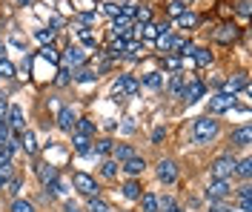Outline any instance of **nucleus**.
<instances>
[{
    "label": "nucleus",
    "instance_id": "nucleus-55",
    "mask_svg": "<svg viewBox=\"0 0 252 212\" xmlns=\"http://www.w3.org/2000/svg\"><path fill=\"white\" fill-rule=\"evenodd\" d=\"M3 55H6V46H3V43H0V58H3Z\"/></svg>",
    "mask_w": 252,
    "mask_h": 212
},
{
    "label": "nucleus",
    "instance_id": "nucleus-29",
    "mask_svg": "<svg viewBox=\"0 0 252 212\" xmlns=\"http://www.w3.org/2000/svg\"><path fill=\"white\" fill-rule=\"evenodd\" d=\"M75 132H78V135H86V138H94V132H97V123H94L92 118H78V123H75Z\"/></svg>",
    "mask_w": 252,
    "mask_h": 212
},
{
    "label": "nucleus",
    "instance_id": "nucleus-7",
    "mask_svg": "<svg viewBox=\"0 0 252 212\" xmlns=\"http://www.w3.org/2000/svg\"><path fill=\"white\" fill-rule=\"evenodd\" d=\"M235 98L238 95H229V92H215L212 98H209V112L206 115H223V112H229V109H235Z\"/></svg>",
    "mask_w": 252,
    "mask_h": 212
},
{
    "label": "nucleus",
    "instance_id": "nucleus-23",
    "mask_svg": "<svg viewBox=\"0 0 252 212\" xmlns=\"http://www.w3.org/2000/svg\"><path fill=\"white\" fill-rule=\"evenodd\" d=\"M112 149H115V141L112 138H97V141H92V155L112 158Z\"/></svg>",
    "mask_w": 252,
    "mask_h": 212
},
{
    "label": "nucleus",
    "instance_id": "nucleus-59",
    "mask_svg": "<svg viewBox=\"0 0 252 212\" xmlns=\"http://www.w3.org/2000/svg\"><path fill=\"white\" fill-rule=\"evenodd\" d=\"M232 212H235V210H232Z\"/></svg>",
    "mask_w": 252,
    "mask_h": 212
},
{
    "label": "nucleus",
    "instance_id": "nucleus-3",
    "mask_svg": "<svg viewBox=\"0 0 252 212\" xmlns=\"http://www.w3.org/2000/svg\"><path fill=\"white\" fill-rule=\"evenodd\" d=\"M141 92V81L135 78V75H118V81L112 83V100H124V98H135Z\"/></svg>",
    "mask_w": 252,
    "mask_h": 212
},
{
    "label": "nucleus",
    "instance_id": "nucleus-18",
    "mask_svg": "<svg viewBox=\"0 0 252 212\" xmlns=\"http://www.w3.org/2000/svg\"><path fill=\"white\" fill-rule=\"evenodd\" d=\"M121 195H124L126 201H138V198L143 195L141 178H126L124 183H121Z\"/></svg>",
    "mask_w": 252,
    "mask_h": 212
},
{
    "label": "nucleus",
    "instance_id": "nucleus-15",
    "mask_svg": "<svg viewBox=\"0 0 252 212\" xmlns=\"http://www.w3.org/2000/svg\"><path fill=\"white\" fill-rule=\"evenodd\" d=\"M184 89H187V75L175 72L172 81L166 83V95H169L172 100H184Z\"/></svg>",
    "mask_w": 252,
    "mask_h": 212
},
{
    "label": "nucleus",
    "instance_id": "nucleus-53",
    "mask_svg": "<svg viewBox=\"0 0 252 212\" xmlns=\"http://www.w3.org/2000/svg\"><path fill=\"white\" fill-rule=\"evenodd\" d=\"M124 132H135V123H132V118H126V123H124Z\"/></svg>",
    "mask_w": 252,
    "mask_h": 212
},
{
    "label": "nucleus",
    "instance_id": "nucleus-52",
    "mask_svg": "<svg viewBox=\"0 0 252 212\" xmlns=\"http://www.w3.org/2000/svg\"><path fill=\"white\" fill-rule=\"evenodd\" d=\"M34 0H12V6H17V9H23V6H32Z\"/></svg>",
    "mask_w": 252,
    "mask_h": 212
},
{
    "label": "nucleus",
    "instance_id": "nucleus-19",
    "mask_svg": "<svg viewBox=\"0 0 252 212\" xmlns=\"http://www.w3.org/2000/svg\"><path fill=\"white\" fill-rule=\"evenodd\" d=\"M206 92L204 81H198V78H192V81H187V89H184V100L187 103H195V100H201Z\"/></svg>",
    "mask_w": 252,
    "mask_h": 212
},
{
    "label": "nucleus",
    "instance_id": "nucleus-2",
    "mask_svg": "<svg viewBox=\"0 0 252 212\" xmlns=\"http://www.w3.org/2000/svg\"><path fill=\"white\" fill-rule=\"evenodd\" d=\"M235 161H238L235 152H223V155H218L215 161L209 163V178L232 181L235 178Z\"/></svg>",
    "mask_w": 252,
    "mask_h": 212
},
{
    "label": "nucleus",
    "instance_id": "nucleus-39",
    "mask_svg": "<svg viewBox=\"0 0 252 212\" xmlns=\"http://www.w3.org/2000/svg\"><path fill=\"white\" fill-rule=\"evenodd\" d=\"M235 15L241 17V20H247V17L252 15V3L250 0H235Z\"/></svg>",
    "mask_w": 252,
    "mask_h": 212
},
{
    "label": "nucleus",
    "instance_id": "nucleus-54",
    "mask_svg": "<svg viewBox=\"0 0 252 212\" xmlns=\"http://www.w3.org/2000/svg\"><path fill=\"white\" fill-rule=\"evenodd\" d=\"M169 212H187V210H184V207H175V210H169Z\"/></svg>",
    "mask_w": 252,
    "mask_h": 212
},
{
    "label": "nucleus",
    "instance_id": "nucleus-13",
    "mask_svg": "<svg viewBox=\"0 0 252 212\" xmlns=\"http://www.w3.org/2000/svg\"><path fill=\"white\" fill-rule=\"evenodd\" d=\"M6 123H9V129H12V132H23V129H26V112H23V106H17V103H9Z\"/></svg>",
    "mask_w": 252,
    "mask_h": 212
},
{
    "label": "nucleus",
    "instance_id": "nucleus-28",
    "mask_svg": "<svg viewBox=\"0 0 252 212\" xmlns=\"http://www.w3.org/2000/svg\"><path fill=\"white\" fill-rule=\"evenodd\" d=\"M192 61H195V66H201V69H206V66L215 61V55L206 49V46H195V52H192Z\"/></svg>",
    "mask_w": 252,
    "mask_h": 212
},
{
    "label": "nucleus",
    "instance_id": "nucleus-14",
    "mask_svg": "<svg viewBox=\"0 0 252 212\" xmlns=\"http://www.w3.org/2000/svg\"><path fill=\"white\" fill-rule=\"evenodd\" d=\"M247 86H250V78H247V72H238V75H232V78H226V81H223V89H220V92L238 95V92H247Z\"/></svg>",
    "mask_w": 252,
    "mask_h": 212
},
{
    "label": "nucleus",
    "instance_id": "nucleus-31",
    "mask_svg": "<svg viewBox=\"0 0 252 212\" xmlns=\"http://www.w3.org/2000/svg\"><path fill=\"white\" fill-rule=\"evenodd\" d=\"M138 204H141V212H158V192H143Z\"/></svg>",
    "mask_w": 252,
    "mask_h": 212
},
{
    "label": "nucleus",
    "instance_id": "nucleus-16",
    "mask_svg": "<svg viewBox=\"0 0 252 212\" xmlns=\"http://www.w3.org/2000/svg\"><path fill=\"white\" fill-rule=\"evenodd\" d=\"M83 61H86V55H83V49H80V46L69 43V46L63 49V63H66V66L78 69V66H83Z\"/></svg>",
    "mask_w": 252,
    "mask_h": 212
},
{
    "label": "nucleus",
    "instance_id": "nucleus-47",
    "mask_svg": "<svg viewBox=\"0 0 252 212\" xmlns=\"http://www.w3.org/2000/svg\"><path fill=\"white\" fill-rule=\"evenodd\" d=\"M103 15H109V17H121V6H115V3H103Z\"/></svg>",
    "mask_w": 252,
    "mask_h": 212
},
{
    "label": "nucleus",
    "instance_id": "nucleus-35",
    "mask_svg": "<svg viewBox=\"0 0 252 212\" xmlns=\"http://www.w3.org/2000/svg\"><path fill=\"white\" fill-rule=\"evenodd\" d=\"M187 9H189V6L184 3V0H169V3H166V15L172 17V20H175V17H181Z\"/></svg>",
    "mask_w": 252,
    "mask_h": 212
},
{
    "label": "nucleus",
    "instance_id": "nucleus-56",
    "mask_svg": "<svg viewBox=\"0 0 252 212\" xmlns=\"http://www.w3.org/2000/svg\"><path fill=\"white\" fill-rule=\"evenodd\" d=\"M3 26H6V20H3V17H0V29H3Z\"/></svg>",
    "mask_w": 252,
    "mask_h": 212
},
{
    "label": "nucleus",
    "instance_id": "nucleus-9",
    "mask_svg": "<svg viewBox=\"0 0 252 212\" xmlns=\"http://www.w3.org/2000/svg\"><path fill=\"white\" fill-rule=\"evenodd\" d=\"M250 144H252V129L247 123H241L238 129H232V135H229L232 152H250Z\"/></svg>",
    "mask_w": 252,
    "mask_h": 212
},
{
    "label": "nucleus",
    "instance_id": "nucleus-4",
    "mask_svg": "<svg viewBox=\"0 0 252 212\" xmlns=\"http://www.w3.org/2000/svg\"><path fill=\"white\" fill-rule=\"evenodd\" d=\"M178 175H181V166L175 158H160L155 163V178L158 183H163V186H175L178 183Z\"/></svg>",
    "mask_w": 252,
    "mask_h": 212
},
{
    "label": "nucleus",
    "instance_id": "nucleus-43",
    "mask_svg": "<svg viewBox=\"0 0 252 212\" xmlns=\"http://www.w3.org/2000/svg\"><path fill=\"white\" fill-rule=\"evenodd\" d=\"M20 189H23V178H17V175H15V178L9 181V186H6V192H9L12 198H20Z\"/></svg>",
    "mask_w": 252,
    "mask_h": 212
},
{
    "label": "nucleus",
    "instance_id": "nucleus-20",
    "mask_svg": "<svg viewBox=\"0 0 252 212\" xmlns=\"http://www.w3.org/2000/svg\"><path fill=\"white\" fill-rule=\"evenodd\" d=\"M92 141H94V138H86V135L72 132V149H75V155H80V158L92 155Z\"/></svg>",
    "mask_w": 252,
    "mask_h": 212
},
{
    "label": "nucleus",
    "instance_id": "nucleus-32",
    "mask_svg": "<svg viewBox=\"0 0 252 212\" xmlns=\"http://www.w3.org/2000/svg\"><path fill=\"white\" fill-rule=\"evenodd\" d=\"M94 78H97V72H92L89 66H78V69L72 72V81H78V83H92Z\"/></svg>",
    "mask_w": 252,
    "mask_h": 212
},
{
    "label": "nucleus",
    "instance_id": "nucleus-46",
    "mask_svg": "<svg viewBox=\"0 0 252 212\" xmlns=\"http://www.w3.org/2000/svg\"><path fill=\"white\" fill-rule=\"evenodd\" d=\"M34 37H37V40H43V43H52V37H55V29H37V32H34Z\"/></svg>",
    "mask_w": 252,
    "mask_h": 212
},
{
    "label": "nucleus",
    "instance_id": "nucleus-45",
    "mask_svg": "<svg viewBox=\"0 0 252 212\" xmlns=\"http://www.w3.org/2000/svg\"><path fill=\"white\" fill-rule=\"evenodd\" d=\"M0 166H15V155L6 147H0Z\"/></svg>",
    "mask_w": 252,
    "mask_h": 212
},
{
    "label": "nucleus",
    "instance_id": "nucleus-22",
    "mask_svg": "<svg viewBox=\"0 0 252 212\" xmlns=\"http://www.w3.org/2000/svg\"><path fill=\"white\" fill-rule=\"evenodd\" d=\"M20 149H23L29 158H34V155H37V138H34V132H32V129L20 132Z\"/></svg>",
    "mask_w": 252,
    "mask_h": 212
},
{
    "label": "nucleus",
    "instance_id": "nucleus-10",
    "mask_svg": "<svg viewBox=\"0 0 252 212\" xmlns=\"http://www.w3.org/2000/svg\"><path fill=\"white\" fill-rule=\"evenodd\" d=\"M75 123H78V112L69 106V103H63L61 109H58V118H55V126L66 135H72L75 132Z\"/></svg>",
    "mask_w": 252,
    "mask_h": 212
},
{
    "label": "nucleus",
    "instance_id": "nucleus-49",
    "mask_svg": "<svg viewBox=\"0 0 252 212\" xmlns=\"http://www.w3.org/2000/svg\"><path fill=\"white\" fill-rule=\"evenodd\" d=\"M9 135H12V129H9V123L3 121V123H0V147H3L6 141H9Z\"/></svg>",
    "mask_w": 252,
    "mask_h": 212
},
{
    "label": "nucleus",
    "instance_id": "nucleus-1",
    "mask_svg": "<svg viewBox=\"0 0 252 212\" xmlns=\"http://www.w3.org/2000/svg\"><path fill=\"white\" fill-rule=\"evenodd\" d=\"M220 132H223V126H220V121L215 115H201V118L192 121V132L189 135H192L195 147H212L220 138Z\"/></svg>",
    "mask_w": 252,
    "mask_h": 212
},
{
    "label": "nucleus",
    "instance_id": "nucleus-34",
    "mask_svg": "<svg viewBox=\"0 0 252 212\" xmlns=\"http://www.w3.org/2000/svg\"><path fill=\"white\" fill-rule=\"evenodd\" d=\"M83 212H112V207L97 195V198H86V210Z\"/></svg>",
    "mask_w": 252,
    "mask_h": 212
},
{
    "label": "nucleus",
    "instance_id": "nucleus-58",
    "mask_svg": "<svg viewBox=\"0 0 252 212\" xmlns=\"http://www.w3.org/2000/svg\"><path fill=\"white\" fill-rule=\"evenodd\" d=\"M0 210H3V201H0Z\"/></svg>",
    "mask_w": 252,
    "mask_h": 212
},
{
    "label": "nucleus",
    "instance_id": "nucleus-57",
    "mask_svg": "<svg viewBox=\"0 0 252 212\" xmlns=\"http://www.w3.org/2000/svg\"><path fill=\"white\" fill-rule=\"evenodd\" d=\"M184 3H187V6H189V3H195V0H184Z\"/></svg>",
    "mask_w": 252,
    "mask_h": 212
},
{
    "label": "nucleus",
    "instance_id": "nucleus-27",
    "mask_svg": "<svg viewBox=\"0 0 252 212\" xmlns=\"http://www.w3.org/2000/svg\"><path fill=\"white\" fill-rule=\"evenodd\" d=\"M132 155H138V152H135V147H132V144H115V149H112V161H118V163L129 161Z\"/></svg>",
    "mask_w": 252,
    "mask_h": 212
},
{
    "label": "nucleus",
    "instance_id": "nucleus-25",
    "mask_svg": "<svg viewBox=\"0 0 252 212\" xmlns=\"http://www.w3.org/2000/svg\"><path fill=\"white\" fill-rule=\"evenodd\" d=\"M175 23H178L181 29H187V32H192V29H198V26H201V17L195 15L192 9H187V12H184L181 17H175Z\"/></svg>",
    "mask_w": 252,
    "mask_h": 212
},
{
    "label": "nucleus",
    "instance_id": "nucleus-30",
    "mask_svg": "<svg viewBox=\"0 0 252 212\" xmlns=\"http://www.w3.org/2000/svg\"><path fill=\"white\" fill-rule=\"evenodd\" d=\"M175 37H178V34H160V37H155L158 52H160V55H172V49H175Z\"/></svg>",
    "mask_w": 252,
    "mask_h": 212
},
{
    "label": "nucleus",
    "instance_id": "nucleus-48",
    "mask_svg": "<svg viewBox=\"0 0 252 212\" xmlns=\"http://www.w3.org/2000/svg\"><path fill=\"white\" fill-rule=\"evenodd\" d=\"M163 138H166V129H163V126H155V129H152V144H160V141H163Z\"/></svg>",
    "mask_w": 252,
    "mask_h": 212
},
{
    "label": "nucleus",
    "instance_id": "nucleus-8",
    "mask_svg": "<svg viewBox=\"0 0 252 212\" xmlns=\"http://www.w3.org/2000/svg\"><path fill=\"white\" fill-rule=\"evenodd\" d=\"M238 34H241V29H238L232 20H223V23H218L215 26V32H212V40L215 43H223V46H229V43H235Z\"/></svg>",
    "mask_w": 252,
    "mask_h": 212
},
{
    "label": "nucleus",
    "instance_id": "nucleus-51",
    "mask_svg": "<svg viewBox=\"0 0 252 212\" xmlns=\"http://www.w3.org/2000/svg\"><path fill=\"white\" fill-rule=\"evenodd\" d=\"M206 212H232V207H229V204H209Z\"/></svg>",
    "mask_w": 252,
    "mask_h": 212
},
{
    "label": "nucleus",
    "instance_id": "nucleus-36",
    "mask_svg": "<svg viewBox=\"0 0 252 212\" xmlns=\"http://www.w3.org/2000/svg\"><path fill=\"white\" fill-rule=\"evenodd\" d=\"M15 75H17L15 63H12V61H6V58H0V78H6V81H12Z\"/></svg>",
    "mask_w": 252,
    "mask_h": 212
},
{
    "label": "nucleus",
    "instance_id": "nucleus-42",
    "mask_svg": "<svg viewBox=\"0 0 252 212\" xmlns=\"http://www.w3.org/2000/svg\"><path fill=\"white\" fill-rule=\"evenodd\" d=\"M135 15H138V3H124L121 6V17L124 20H132L135 23Z\"/></svg>",
    "mask_w": 252,
    "mask_h": 212
},
{
    "label": "nucleus",
    "instance_id": "nucleus-41",
    "mask_svg": "<svg viewBox=\"0 0 252 212\" xmlns=\"http://www.w3.org/2000/svg\"><path fill=\"white\" fill-rule=\"evenodd\" d=\"M12 178H15V166H0V189H6Z\"/></svg>",
    "mask_w": 252,
    "mask_h": 212
},
{
    "label": "nucleus",
    "instance_id": "nucleus-21",
    "mask_svg": "<svg viewBox=\"0 0 252 212\" xmlns=\"http://www.w3.org/2000/svg\"><path fill=\"white\" fill-rule=\"evenodd\" d=\"M141 86L152 89V92H160V89L166 86V78H163V72H146L141 78Z\"/></svg>",
    "mask_w": 252,
    "mask_h": 212
},
{
    "label": "nucleus",
    "instance_id": "nucleus-40",
    "mask_svg": "<svg viewBox=\"0 0 252 212\" xmlns=\"http://www.w3.org/2000/svg\"><path fill=\"white\" fill-rule=\"evenodd\" d=\"M163 66H166L169 72H181V66H184V61H181L178 55H163Z\"/></svg>",
    "mask_w": 252,
    "mask_h": 212
},
{
    "label": "nucleus",
    "instance_id": "nucleus-24",
    "mask_svg": "<svg viewBox=\"0 0 252 212\" xmlns=\"http://www.w3.org/2000/svg\"><path fill=\"white\" fill-rule=\"evenodd\" d=\"M6 212H37V204L29 201V198H12Z\"/></svg>",
    "mask_w": 252,
    "mask_h": 212
},
{
    "label": "nucleus",
    "instance_id": "nucleus-5",
    "mask_svg": "<svg viewBox=\"0 0 252 212\" xmlns=\"http://www.w3.org/2000/svg\"><path fill=\"white\" fill-rule=\"evenodd\" d=\"M72 186H75V192L83 195V198L100 195V183H97L94 175H89V172H72Z\"/></svg>",
    "mask_w": 252,
    "mask_h": 212
},
{
    "label": "nucleus",
    "instance_id": "nucleus-38",
    "mask_svg": "<svg viewBox=\"0 0 252 212\" xmlns=\"http://www.w3.org/2000/svg\"><path fill=\"white\" fill-rule=\"evenodd\" d=\"M78 37L86 49H97V40H94V34L89 32V29H78Z\"/></svg>",
    "mask_w": 252,
    "mask_h": 212
},
{
    "label": "nucleus",
    "instance_id": "nucleus-6",
    "mask_svg": "<svg viewBox=\"0 0 252 212\" xmlns=\"http://www.w3.org/2000/svg\"><path fill=\"white\" fill-rule=\"evenodd\" d=\"M229 195H232V181L209 178V183H206V189H204V198L209 204H223Z\"/></svg>",
    "mask_w": 252,
    "mask_h": 212
},
{
    "label": "nucleus",
    "instance_id": "nucleus-26",
    "mask_svg": "<svg viewBox=\"0 0 252 212\" xmlns=\"http://www.w3.org/2000/svg\"><path fill=\"white\" fill-rule=\"evenodd\" d=\"M235 175L241 181H250L252 178V158H250V152H244V158H238V161H235Z\"/></svg>",
    "mask_w": 252,
    "mask_h": 212
},
{
    "label": "nucleus",
    "instance_id": "nucleus-12",
    "mask_svg": "<svg viewBox=\"0 0 252 212\" xmlns=\"http://www.w3.org/2000/svg\"><path fill=\"white\" fill-rule=\"evenodd\" d=\"M34 175H37V183H40V186H49V183H55V181L61 178L58 166H52V163H46V161H37Z\"/></svg>",
    "mask_w": 252,
    "mask_h": 212
},
{
    "label": "nucleus",
    "instance_id": "nucleus-11",
    "mask_svg": "<svg viewBox=\"0 0 252 212\" xmlns=\"http://www.w3.org/2000/svg\"><path fill=\"white\" fill-rule=\"evenodd\" d=\"M146 166H149V163H146L143 155H132L129 161L121 163V172H124L126 178H141L143 172H146Z\"/></svg>",
    "mask_w": 252,
    "mask_h": 212
},
{
    "label": "nucleus",
    "instance_id": "nucleus-44",
    "mask_svg": "<svg viewBox=\"0 0 252 212\" xmlns=\"http://www.w3.org/2000/svg\"><path fill=\"white\" fill-rule=\"evenodd\" d=\"M126 52H132V61L143 55V40H126Z\"/></svg>",
    "mask_w": 252,
    "mask_h": 212
},
{
    "label": "nucleus",
    "instance_id": "nucleus-33",
    "mask_svg": "<svg viewBox=\"0 0 252 212\" xmlns=\"http://www.w3.org/2000/svg\"><path fill=\"white\" fill-rule=\"evenodd\" d=\"M126 40H129V37H115L109 46H106V55H109V58H124V52H126Z\"/></svg>",
    "mask_w": 252,
    "mask_h": 212
},
{
    "label": "nucleus",
    "instance_id": "nucleus-50",
    "mask_svg": "<svg viewBox=\"0 0 252 212\" xmlns=\"http://www.w3.org/2000/svg\"><path fill=\"white\" fill-rule=\"evenodd\" d=\"M63 212H83V210H80L72 198H66V201H63Z\"/></svg>",
    "mask_w": 252,
    "mask_h": 212
},
{
    "label": "nucleus",
    "instance_id": "nucleus-17",
    "mask_svg": "<svg viewBox=\"0 0 252 212\" xmlns=\"http://www.w3.org/2000/svg\"><path fill=\"white\" fill-rule=\"evenodd\" d=\"M97 175H100V178L103 181H118V175H121V163L118 161H112V158H103V161H100V166H97Z\"/></svg>",
    "mask_w": 252,
    "mask_h": 212
},
{
    "label": "nucleus",
    "instance_id": "nucleus-37",
    "mask_svg": "<svg viewBox=\"0 0 252 212\" xmlns=\"http://www.w3.org/2000/svg\"><path fill=\"white\" fill-rule=\"evenodd\" d=\"M232 195H235L238 201H252V183L250 181H244L238 189H232Z\"/></svg>",
    "mask_w": 252,
    "mask_h": 212
}]
</instances>
